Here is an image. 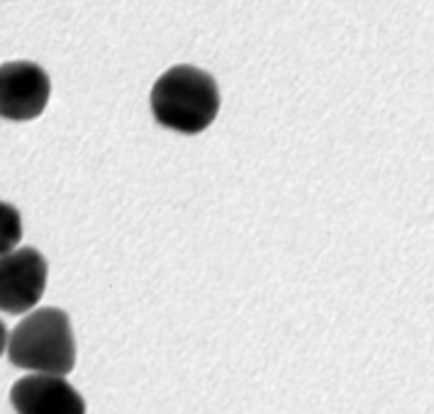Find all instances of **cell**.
Instances as JSON below:
<instances>
[{"instance_id": "5", "label": "cell", "mask_w": 434, "mask_h": 414, "mask_svg": "<svg viewBox=\"0 0 434 414\" xmlns=\"http://www.w3.org/2000/svg\"><path fill=\"white\" fill-rule=\"evenodd\" d=\"M10 405L17 414H85L83 395L54 373H29L12 383Z\"/></svg>"}, {"instance_id": "6", "label": "cell", "mask_w": 434, "mask_h": 414, "mask_svg": "<svg viewBox=\"0 0 434 414\" xmlns=\"http://www.w3.org/2000/svg\"><path fill=\"white\" fill-rule=\"evenodd\" d=\"M22 239V217L17 207L0 200V256L17 249Z\"/></svg>"}, {"instance_id": "3", "label": "cell", "mask_w": 434, "mask_h": 414, "mask_svg": "<svg viewBox=\"0 0 434 414\" xmlns=\"http://www.w3.org/2000/svg\"><path fill=\"white\" fill-rule=\"evenodd\" d=\"M49 263L34 246L12 249L0 256V312L25 314L44 297Z\"/></svg>"}, {"instance_id": "2", "label": "cell", "mask_w": 434, "mask_h": 414, "mask_svg": "<svg viewBox=\"0 0 434 414\" xmlns=\"http://www.w3.org/2000/svg\"><path fill=\"white\" fill-rule=\"evenodd\" d=\"M5 351L15 368L69 375L76 368V336L69 314L59 307H37L10 332Z\"/></svg>"}, {"instance_id": "7", "label": "cell", "mask_w": 434, "mask_h": 414, "mask_svg": "<svg viewBox=\"0 0 434 414\" xmlns=\"http://www.w3.org/2000/svg\"><path fill=\"white\" fill-rule=\"evenodd\" d=\"M7 336H10V332H7L5 322L0 319V356H2V353H5V348H7Z\"/></svg>"}, {"instance_id": "1", "label": "cell", "mask_w": 434, "mask_h": 414, "mask_svg": "<svg viewBox=\"0 0 434 414\" xmlns=\"http://www.w3.org/2000/svg\"><path fill=\"white\" fill-rule=\"evenodd\" d=\"M219 88L208 71L178 64L163 71L151 88L154 120L178 134H200L219 112Z\"/></svg>"}, {"instance_id": "4", "label": "cell", "mask_w": 434, "mask_h": 414, "mask_svg": "<svg viewBox=\"0 0 434 414\" xmlns=\"http://www.w3.org/2000/svg\"><path fill=\"white\" fill-rule=\"evenodd\" d=\"M49 73L34 61H7L0 66V117L10 122L37 120L49 103Z\"/></svg>"}]
</instances>
